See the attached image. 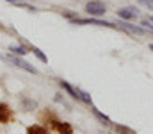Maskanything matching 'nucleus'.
I'll return each instance as SVG.
<instances>
[{
  "label": "nucleus",
  "mask_w": 153,
  "mask_h": 134,
  "mask_svg": "<svg viewBox=\"0 0 153 134\" xmlns=\"http://www.w3.org/2000/svg\"><path fill=\"white\" fill-rule=\"evenodd\" d=\"M0 59H4V61H9L11 64H14V66H18V68H22V70H25V72H29V73H34V75H38V70L30 64V63H27V61H23L20 55H16V54H9V55H0Z\"/></svg>",
  "instance_id": "f257e3e1"
},
{
  "label": "nucleus",
  "mask_w": 153,
  "mask_h": 134,
  "mask_svg": "<svg viewBox=\"0 0 153 134\" xmlns=\"http://www.w3.org/2000/svg\"><path fill=\"white\" fill-rule=\"evenodd\" d=\"M71 23H75V25H98V27H109V29H116V25L112 22H107V20H100V18H94V16H91V18H73L71 20Z\"/></svg>",
  "instance_id": "f03ea898"
},
{
  "label": "nucleus",
  "mask_w": 153,
  "mask_h": 134,
  "mask_svg": "<svg viewBox=\"0 0 153 134\" xmlns=\"http://www.w3.org/2000/svg\"><path fill=\"white\" fill-rule=\"evenodd\" d=\"M85 13L94 16V18H100V16H103L107 13V5L102 0H91V2L85 4Z\"/></svg>",
  "instance_id": "7ed1b4c3"
},
{
  "label": "nucleus",
  "mask_w": 153,
  "mask_h": 134,
  "mask_svg": "<svg viewBox=\"0 0 153 134\" xmlns=\"http://www.w3.org/2000/svg\"><path fill=\"white\" fill-rule=\"evenodd\" d=\"M119 27H121L125 32H128V34H135V36H144V34H148V31H144L141 25L128 23V20H121V22H119Z\"/></svg>",
  "instance_id": "20e7f679"
},
{
  "label": "nucleus",
  "mask_w": 153,
  "mask_h": 134,
  "mask_svg": "<svg viewBox=\"0 0 153 134\" xmlns=\"http://www.w3.org/2000/svg\"><path fill=\"white\" fill-rule=\"evenodd\" d=\"M137 16H139V9H135V7H132V5L123 7V9L117 11V18H119V20H134V18H137Z\"/></svg>",
  "instance_id": "39448f33"
},
{
  "label": "nucleus",
  "mask_w": 153,
  "mask_h": 134,
  "mask_svg": "<svg viewBox=\"0 0 153 134\" xmlns=\"http://www.w3.org/2000/svg\"><path fill=\"white\" fill-rule=\"evenodd\" d=\"M13 120V109L7 104H0V124H9Z\"/></svg>",
  "instance_id": "423d86ee"
},
{
  "label": "nucleus",
  "mask_w": 153,
  "mask_h": 134,
  "mask_svg": "<svg viewBox=\"0 0 153 134\" xmlns=\"http://www.w3.org/2000/svg\"><path fill=\"white\" fill-rule=\"evenodd\" d=\"M52 125L57 129V133H59V134H73V127H71V124H68V122L53 120V124H52Z\"/></svg>",
  "instance_id": "0eeeda50"
},
{
  "label": "nucleus",
  "mask_w": 153,
  "mask_h": 134,
  "mask_svg": "<svg viewBox=\"0 0 153 134\" xmlns=\"http://www.w3.org/2000/svg\"><path fill=\"white\" fill-rule=\"evenodd\" d=\"M59 86L62 89H66L68 91V95L71 97V98H75V100H82L80 98V89H76V88H73L71 84H68L66 81H59Z\"/></svg>",
  "instance_id": "6e6552de"
},
{
  "label": "nucleus",
  "mask_w": 153,
  "mask_h": 134,
  "mask_svg": "<svg viewBox=\"0 0 153 134\" xmlns=\"http://www.w3.org/2000/svg\"><path fill=\"white\" fill-rule=\"evenodd\" d=\"M9 52L16 54V55H20V57H23V55L29 54V50H27L23 45H11V46H9Z\"/></svg>",
  "instance_id": "1a4fd4ad"
},
{
  "label": "nucleus",
  "mask_w": 153,
  "mask_h": 134,
  "mask_svg": "<svg viewBox=\"0 0 153 134\" xmlns=\"http://www.w3.org/2000/svg\"><path fill=\"white\" fill-rule=\"evenodd\" d=\"M91 111L94 113V116H96V118H100V120H102V124H105V125H109V124H111V118H109V116H105L103 113H100L96 107H93V106H91Z\"/></svg>",
  "instance_id": "9d476101"
},
{
  "label": "nucleus",
  "mask_w": 153,
  "mask_h": 134,
  "mask_svg": "<svg viewBox=\"0 0 153 134\" xmlns=\"http://www.w3.org/2000/svg\"><path fill=\"white\" fill-rule=\"evenodd\" d=\"M30 52H32V54H34V55L38 57L41 63H48V57H46V55H45V54H43V52L39 50L38 46H30Z\"/></svg>",
  "instance_id": "9b49d317"
},
{
  "label": "nucleus",
  "mask_w": 153,
  "mask_h": 134,
  "mask_svg": "<svg viewBox=\"0 0 153 134\" xmlns=\"http://www.w3.org/2000/svg\"><path fill=\"white\" fill-rule=\"evenodd\" d=\"M27 134H48V133H46V129L41 127V125H30V127L27 129Z\"/></svg>",
  "instance_id": "f8f14e48"
},
{
  "label": "nucleus",
  "mask_w": 153,
  "mask_h": 134,
  "mask_svg": "<svg viewBox=\"0 0 153 134\" xmlns=\"http://www.w3.org/2000/svg\"><path fill=\"white\" fill-rule=\"evenodd\" d=\"M116 133L117 134H135L132 129H128V127H125V125H116Z\"/></svg>",
  "instance_id": "ddd939ff"
},
{
  "label": "nucleus",
  "mask_w": 153,
  "mask_h": 134,
  "mask_svg": "<svg viewBox=\"0 0 153 134\" xmlns=\"http://www.w3.org/2000/svg\"><path fill=\"white\" fill-rule=\"evenodd\" d=\"M139 25H141L144 31H148V32H153V22H152V20H150V22H148V20H143Z\"/></svg>",
  "instance_id": "4468645a"
},
{
  "label": "nucleus",
  "mask_w": 153,
  "mask_h": 134,
  "mask_svg": "<svg viewBox=\"0 0 153 134\" xmlns=\"http://www.w3.org/2000/svg\"><path fill=\"white\" fill-rule=\"evenodd\" d=\"M139 4H143L144 7H148L150 11H153V0H139Z\"/></svg>",
  "instance_id": "2eb2a0df"
},
{
  "label": "nucleus",
  "mask_w": 153,
  "mask_h": 134,
  "mask_svg": "<svg viewBox=\"0 0 153 134\" xmlns=\"http://www.w3.org/2000/svg\"><path fill=\"white\" fill-rule=\"evenodd\" d=\"M23 104L27 106V111H30V109H34V107H36V102H32V100H27V98L23 100Z\"/></svg>",
  "instance_id": "dca6fc26"
},
{
  "label": "nucleus",
  "mask_w": 153,
  "mask_h": 134,
  "mask_svg": "<svg viewBox=\"0 0 153 134\" xmlns=\"http://www.w3.org/2000/svg\"><path fill=\"white\" fill-rule=\"evenodd\" d=\"M150 50H153V43H152V45H150Z\"/></svg>",
  "instance_id": "f3484780"
},
{
  "label": "nucleus",
  "mask_w": 153,
  "mask_h": 134,
  "mask_svg": "<svg viewBox=\"0 0 153 134\" xmlns=\"http://www.w3.org/2000/svg\"><path fill=\"white\" fill-rule=\"evenodd\" d=\"M150 20H152V22H153V16H152V18H150Z\"/></svg>",
  "instance_id": "a211bd4d"
},
{
  "label": "nucleus",
  "mask_w": 153,
  "mask_h": 134,
  "mask_svg": "<svg viewBox=\"0 0 153 134\" xmlns=\"http://www.w3.org/2000/svg\"><path fill=\"white\" fill-rule=\"evenodd\" d=\"M107 134H111V133H107Z\"/></svg>",
  "instance_id": "6ab92c4d"
}]
</instances>
